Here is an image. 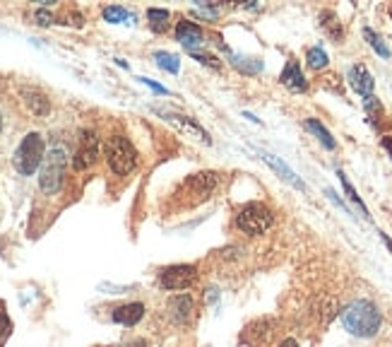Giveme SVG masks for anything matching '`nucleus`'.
Listing matches in <instances>:
<instances>
[{"mask_svg": "<svg viewBox=\"0 0 392 347\" xmlns=\"http://www.w3.org/2000/svg\"><path fill=\"white\" fill-rule=\"evenodd\" d=\"M342 325L356 338H373L383 325V313L371 299H354L340 311Z\"/></svg>", "mask_w": 392, "mask_h": 347, "instance_id": "1", "label": "nucleus"}, {"mask_svg": "<svg viewBox=\"0 0 392 347\" xmlns=\"http://www.w3.org/2000/svg\"><path fill=\"white\" fill-rule=\"evenodd\" d=\"M46 157V140L41 133H27L13 155V164L22 176H31Z\"/></svg>", "mask_w": 392, "mask_h": 347, "instance_id": "2", "label": "nucleus"}, {"mask_svg": "<svg viewBox=\"0 0 392 347\" xmlns=\"http://www.w3.org/2000/svg\"><path fill=\"white\" fill-rule=\"evenodd\" d=\"M106 160L116 176H128L138 167V150L125 135H111L106 140Z\"/></svg>", "mask_w": 392, "mask_h": 347, "instance_id": "3", "label": "nucleus"}, {"mask_svg": "<svg viewBox=\"0 0 392 347\" xmlns=\"http://www.w3.org/2000/svg\"><path fill=\"white\" fill-rule=\"evenodd\" d=\"M65 169H68V155H65V150L58 145V148H53L41 162V176H39L41 191L48 195L61 191L63 181H65Z\"/></svg>", "mask_w": 392, "mask_h": 347, "instance_id": "4", "label": "nucleus"}, {"mask_svg": "<svg viewBox=\"0 0 392 347\" xmlns=\"http://www.w3.org/2000/svg\"><path fill=\"white\" fill-rule=\"evenodd\" d=\"M272 222H275V215H272V210L268 208V205H263V203L243 205V208L238 210V215H236L238 232H243V234H248V236L265 234V232L272 227Z\"/></svg>", "mask_w": 392, "mask_h": 347, "instance_id": "5", "label": "nucleus"}, {"mask_svg": "<svg viewBox=\"0 0 392 347\" xmlns=\"http://www.w3.org/2000/svg\"><path fill=\"white\" fill-rule=\"evenodd\" d=\"M198 282V268L190 263H173L157 273V287L164 292H186Z\"/></svg>", "mask_w": 392, "mask_h": 347, "instance_id": "6", "label": "nucleus"}, {"mask_svg": "<svg viewBox=\"0 0 392 347\" xmlns=\"http://www.w3.org/2000/svg\"><path fill=\"white\" fill-rule=\"evenodd\" d=\"M217 186H219V174H215V171L193 174V176L183 183V188H186V193H188V203L190 205L207 200L212 193L217 191Z\"/></svg>", "mask_w": 392, "mask_h": 347, "instance_id": "7", "label": "nucleus"}, {"mask_svg": "<svg viewBox=\"0 0 392 347\" xmlns=\"http://www.w3.org/2000/svg\"><path fill=\"white\" fill-rule=\"evenodd\" d=\"M99 160V138H96L94 130H82L80 133V143L73 157L75 171H85L89 167H94V162Z\"/></svg>", "mask_w": 392, "mask_h": 347, "instance_id": "8", "label": "nucleus"}, {"mask_svg": "<svg viewBox=\"0 0 392 347\" xmlns=\"http://www.w3.org/2000/svg\"><path fill=\"white\" fill-rule=\"evenodd\" d=\"M195 316V302L188 292H181V295L171 297L166 302V318L178 328H186V325L193 323Z\"/></svg>", "mask_w": 392, "mask_h": 347, "instance_id": "9", "label": "nucleus"}, {"mask_svg": "<svg viewBox=\"0 0 392 347\" xmlns=\"http://www.w3.org/2000/svg\"><path fill=\"white\" fill-rule=\"evenodd\" d=\"M145 313H147L145 302H125L111 311V321L125 325V328H135L145 318Z\"/></svg>", "mask_w": 392, "mask_h": 347, "instance_id": "10", "label": "nucleus"}, {"mask_svg": "<svg viewBox=\"0 0 392 347\" xmlns=\"http://www.w3.org/2000/svg\"><path fill=\"white\" fill-rule=\"evenodd\" d=\"M176 41L181 43V46H186L188 51H195L200 43H205L203 27L195 24V22H190V20H181L176 24Z\"/></svg>", "mask_w": 392, "mask_h": 347, "instance_id": "11", "label": "nucleus"}, {"mask_svg": "<svg viewBox=\"0 0 392 347\" xmlns=\"http://www.w3.org/2000/svg\"><path fill=\"white\" fill-rule=\"evenodd\" d=\"M347 80H349L351 90L356 92V94H361V97H371L373 94L375 83H373V75L368 73L366 65H361V63L351 65L349 73H347Z\"/></svg>", "mask_w": 392, "mask_h": 347, "instance_id": "12", "label": "nucleus"}, {"mask_svg": "<svg viewBox=\"0 0 392 347\" xmlns=\"http://www.w3.org/2000/svg\"><path fill=\"white\" fill-rule=\"evenodd\" d=\"M157 113L159 116H164L168 123H173L178 130H183L186 135H190V138H198V140H203V143L210 145L212 140H210V135H207V130H203L198 126L195 121H190L188 116H178V113H171V111H161V108H157Z\"/></svg>", "mask_w": 392, "mask_h": 347, "instance_id": "13", "label": "nucleus"}, {"mask_svg": "<svg viewBox=\"0 0 392 347\" xmlns=\"http://www.w3.org/2000/svg\"><path fill=\"white\" fill-rule=\"evenodd\" d=\"M280 80H282V85L289 87L291 92H306L308 90V83H306V78H303V73H301V65H298L296 61L286 63V68L282 70Z\"/></svg>", "mask_w": 392, "mask_h": 347, "instance_id": "14", "label": "nucleus"}, {"mask_svg": "<svg viewBox=\"0 0 392 347\" xmlns=\"http://www.w3.org/2000/svg\"><path fill=\"white\" fill-rule=\"evenodd\" d=\"M260 157H263V160L268 162V164H270L277 174H280V176L284 178V181H289L293 188H298V191H306V183H303L301 178H298L296 174H293V171L289 169V167H286L284 162L280 160V157L270 155V152H260Z\"/></svg>", "mask_w": 392, "mask_h": 347, "instance_id": "15", "label": "nucleus"}, {"mask_svg": "<svg viewBox=\"0 0 392 347\" xmlns=\"http://www.w3.org/2000/svg\"><path fill=\"white\" fill-rule=\"evenodd\" d=\"M22 99H24V104H27V108H29L31 113H34V116H46L48 111H51V104H48V97L43 94V92H39V90H29V87H27V90H22Z\"/></svg>", "mask_w": 392, "mask_h": 347, "instance_id": "16", "label": "nucleus"}, {"mask_svg": "<svg viewBox=\"0 0 392 347\" xmlns=\"http://www.w3.org/2000/svg\"><path fill=\"white\" fill-rule=\"evenodd\" d=\"M303 126H306L308 133H313L315 138L323 143V148H328V150H335L337 148V143H335V138H332V133L323 126V123L318 121V118H306V121H303Z\"/></svg>", "mask_w": 392, "mask_h": 347, "instance_id": "17", "label": "nucleus"}, {"mask_svg": "<svg viewBox=\"0 0 392 347\" xmlns=\"http://www.w3.org/2000/svg\"><path fill=\"white\" fill-rule=\"evenodd\" d=\"M168 20H171V13L161 8H150L147 10V24L154 34H164L168 29Z\"/></svg>", "mask_w": 392, "mask_h": 347, "instance_id": "18", "label": "nucleus"}, {"mask_svg": "<svg viewBox=\"0 0 392 347\" xmlns=\"http://www.w3.org/2000/svg\"><path fill=\"white\" fill-rule=\"evenodd\" d=\"M231 65L241 70V73H246V75H255V73H260V70H263V61H260V58L231 56Z\"/></svg>", "mask_w": 392, "mask_h": 347, "instance_id": "19", "label": "nucleus"}, {"mask_svg": "<svg viewBox=\"0 0 392 347\" xmlns=\"http://www.w3.org/2000/svg\"><path fill=\"white\" fill-rule=\"evenodd\" d=\"M154 61L161 70H166V73L176 75L178 70H181V61H178V56H173V53H168V51H157Z\"/></svg>", "mask_w": 392, "mask_h": 347, "instance_id": "20", "label": "nucleus"}, {"mask_svg": "<svg viewBox=\"0 0 392 347\" xmlns=\"http://www.w3.org/2000/svg\"><path fill=\"white\" fill-rule=\"evenodd\" d=\"M103 20L111 22V24H121V22H133V13H128L125 8H121V5H111V8L103 10Z\"/></svg>", "mask_w": 392, "mask_h": 347, "instance_id": "21", "label": "nucleus"}, {"mask_svg": "<svg viewBox=\"0 0 392 347\" xmlns=\"http://www.w3.org/2000/svg\"><path fill=\"white\" fill-rule=\"evenodd\" d=\"M337 176H340L342 186H344V191H347V195H349V200H351V203H354V205H358V210H361V215L366 217V220H371V215H368L366 203H363V200H361V195H358L356 191H354V186L349 183V178L344 176V171H340V174H337Z\"/></svg>", "mask_w": 392, "mask_h": 347, "instance_id": "22", "label": "nucleus"}, {"mask_svg": "<svg viewBox=\"0 0 392 347\" xmlns=\"http://www.w3.org/2000/svg\"><path fill=\"white\" fill-rule=\"evenodd\" d=\"M320 24H323V29L328 31V34L335 41L342 39V24H340V20H337L332 13H323V15H320Z\"/></svg>", "mask_w": 392, "mask_h": 347, "instance_id": "23", "label": "nucleus"}, {"mask_svg": "<svg viewBox=\"0 0 392 347\" xmlns=\"http://www.w3.org/2000/svg\"><path fill=\"white\" fill-rule=\"evenodd\" d=\"M363 39H366L368 43H371V48H373L375 53H378L380 58H390V48L385 46V41L380 39V36L375 34L373 29H368V27H366V29H363Z\"/></svg>", "mask_w": 392, "mask_h": 347, "instance_id": "24", "label": "nucleus"}, {"mask_svg": "<svg viewBox=\"0 0 392 347\" xmlns=\"http://www.w3.org/2000/svg\"><path fill=\"white\" fill-rule=\"evenodd\" d=\"M306 61H308V65L313 70H323L325 65H328V53L323 51V48L320 46H313V48H308V53H306Z\"/></svg>", "mask_w": 392, "mask_h": 347, "instance_id": "25", "label": "nucleus"}, {"mask_svg": "<svg viewBox=\"0 0 392 347\" xmlns=\"http://www.w3.org/2000/svg\"><path fill=\"white\" fill-rule=\"evenodd\" d=\"M10 335H13V321H10L8 311H5L3 304H0V347L8 343Z\"/></svg>", "mask_w": 392, "mask_h": 347, "instance_id": "26", "label": "nucleus"}, {"mask_svg": "<svg viewBox=\"0 0 392 347\" xmlns=\"http://www.w3.org/2000/svg\"><path fill=\"white\" fill-rule=\"evenodd\" d=\"M190 56H193L195 58V61H198V63H203V65H210V68H219V61H217V58L215 56H210V53H200V51H190Z\"/></svg>", "mask_w": 392, "mask_h": 347, "instance_id": "27", "label": "nucleus"}, {"mask_svg": "<svg viewBox=\"0 0 392 347\" xmlns=\"http://www.w3.org/2000/svg\"><path fill=\"white\" fill-rule=\"evenodd\" d=\"M363 106H366V111L368 113H378L380 111V101L375 99V97H363Z\"/></svg>", "mask_w": 392, "mask_h": 347, "instance_id": "28", "label": "nucleus"}, {"mask_svg": "<svg viewBox=\"0 0 392 347\" xmlns=\"http://www.w3.org/2000/svg\"><path fill=\"white\" fill-rule=\"evenodd\" d=\"M140 83H145L147 87H152V90H154L157 94H168L166 87H161L159 83H154V80H150V78H140Z\"/></svg>", "mask_w": 392, "mask_h": 347, "instance_id": "29", "label": "nucleus"}, {"mask_svg": "<svg viewBox=\"0 0 392 347\" xmlns=\"http://www.w3.org/2000/svg\"><path fill=\"white\" fill-rule=\"evenodd\" d=\"M34 17H36V22H39V24H51V22H53V15L48 13V10H36Z\"/></svg>", "mask_w": 392, "mask_h": 347, "instance_id": "30", "label": "nucleus"}, {"mask_svg": "<svg viewBox=\"0 0 392 347\" xmlns=\"http://www.w3.org/2000/svg\"><path fill=\"white\" fill-rule=\"evenodd\" d=\"M123 347H152L147 343V338H130L128 343H123Z\"/></svg>", "mask_w": 392, "mask_h": 347, "instance_id": "31", "label": "nucleus"}, {"mask_svg": "<svg viewBox=\"0 0 392 347\" xmlns=\"http://www.w3.org/2000/svg\"><path fill=\"white\" fill-rule=\"evenodd\" d=\"M277 347H298V343H296V340H293V338H284V340H282V343L277 345Z\"/></svg>", "mask_w": 392, "mask_h": 347, "instance_id": "32", "label": "nucleus"}, {"mask_svg": "<svg viewBox=\"0 0 392 347\" xmlns=\"http://www.w3.org/2000/svg\"><path fill=\"white\" fill-rule=\"evenodd\" d=\"M380 143H383V148L390 152V157H392V138H388V135H385L383 140H380Z\"/></svg>", "mask_w": 392, "mask_h": 347, "instance_id": "33", "label": "nucleus"}, {"mask_svg": "<svg viewBox=\"0 0 392 347\" xmlns=\"http://www.w3.org/2000/svg\"><path fill=\"white\" fill-rule=\"evenodd\" d=\"M380 239H383L385 246H388V248H390V253H392V239H390L388 234H383V232H380Z\"/></svg>", "mask_w": 392, "mask_h": 347, "instance_id": "34", "label": "nucleus"}, {"mask_svg": "<svg viewBox=\"0 0 392 347\" xmlns=\"http://www.w3.org/2000/svg\"><path fill=\"white\" fill-rule=\"evenodd\" d=\"M0 130H3V113H0Z\"/></svg>", "mask_w": 392, "mask_h": 347, "instance_id": "35", "label": "nucleus"}]
</instances>
